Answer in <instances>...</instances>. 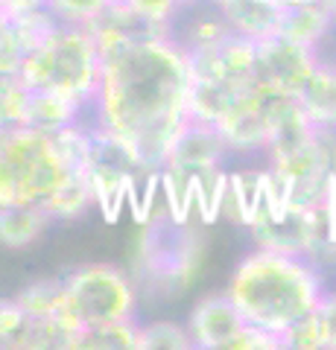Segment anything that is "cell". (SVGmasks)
Here are the masks:
<instances>
[{
  "label": "cell",
  "mask_w": 336,
  "mask_h": 350,
  "mask_svg": "<svg viewBox=\"0 0 336 350\" xmlns=\"http://www.w3.org/2000/svg\"><path fill=\"white\" fill-rule=\"evenodd\" d=\"M144 350V338H140V327L135 319L126 321H108V324H94L82 327L73 336L70 350Z\"/></svg>",
  "instance_id": "cell-17"
},
{
  "label": "cell",
  "mask_w": 336,
  "mask_h": 350,
  "mask_svg": "<svg viewBox=\"0 0 336 350\" xmlns=\"http://www.w3.org/2000/svg\"><path fill=\"white\" fill-rule=\"evenodd\" d=\"M9 24V12H6V0H0V29Z\"/></svg>",
  "instance_id": "cell-27"
},
{
  "label": "cell",
  "mask_w": 336,
  "mask_h": 350,
  "mask_svg": "<svg viewBox=\"0 0 336 350\" xmlns=\"http://www.w3.org/2000/svg\"><path fill=\"white\" fill-rule=\"evenodd\" d=\"M205 260V239L190 222L172 219L161 207L140 222L132 278L140 289L161 298H181L196 283Z\"/></svg>",
  "instance_id": "cell-3"
},
{
  "label": "cell",
  "mask_w": 336,
  "mask_h": 350,
  "mask_svg": "<svg viewBox=\"0 0 336 350\" xmlns=\"http://www.w3.org/2000/svg\"><path fill=\"white\" fill-rule=\"evenodd\" d=\"M126 3L144 18L158 21V24H172V18L181 12L176 0H126Z\"/></svg>",
  "instance_id": "cell-23"
},
{
  "label": "cell",
  "mask_w": 336,
  "mask_h": 350,
  "mask_svg": "<svg viewBox=\"0 0 336 350\" xmlns=\"http://www.w3.org/2000/svg\"><path fill=\"white\" fill-rule=\"evenodd\" d=\"M29 88L21 76H0V126H21L29 103Z\"/></svg>",
  "instance_id": "cell-20"
},
{
  "label": "cell",
  "mask_w": 336,
  "mask_h": 350,
  "mask_svg": "<svg viewBox=\"0 0 336 350\" xmlns=\"http://www.w3.org/2000/svg\"><path fill=\"white\" fill-rule=\"evenodd\" d=\"M316 50L301 47V44L272 36L257 44V64H255V79L278 94L298 96L310 73L316 70Z\"/></svg>",
  "instance_id": "cell-9"
},
{
  "label": "cell",
  "mask_w": 336,
  "mask_h": 350,
  "mask_svg": "<svg viewBox=\"0 0 336 350\" xmlns=\"http://www.w3.org/2000/svg\"><path fill=\"white\" fill-rule=\"evenodd\" d=\"M53 216L36 204H6L0 207V245L29 248L44 237Z\"/></svg>",
  "instance_id": "cell-15"
},
{
  "label": "cell",
  "mask_w": 336,
  "mask_h": 350,
  "mask_svg": "<svg viewBox=\"0 0 336 350\" xmlns=\"http://www.w3.org/2000/svg\"><path fill=\"white\" fill-rule=\"evenodd\" d=\"M248 234L257 248L313 260L328 237V216L322 213V207L263 204V211L248 225Z\"/></svg>",
  "instance_id": "cell-8"
},
{
  "label": "cell",
  "mask_w": 336,
  "mask_h": 350,
  "mask_svg": "<svg viewBox=\"0 0 336 350\" xmlns=\"http://www.w3.org/2000/svg\"><path fill=\"white\" fill-rule=\"evenodd\" d=\"M62 289L64 295L56 321L70 336H77L82 327L135 319L138 283L117 266H105V262L82 266L62 278Z\"/></svg>",
  "instance_id": "cell-6"
},
{
  "label": "cell",
  "mask_w": 336,
  "mask_h": 350,
  "mask_svg": "<svg viewBox=\"0 0 336 350\" xmlns=\"http://www.w3.org/2000/svg\"><path fill=\"white\" fill-rule=\"evenodd\" d=\"M333 24H336V12L319 0V3H310V6H301V9H287L278 36L296 41L301 47L316 50L324 41V36L333 29Z\"/></svg>",
  "instance_id": "cell-16"
},
{
  "label": "cell",
  "mask_w": 336,
  "mask_h": 350,
  "mask_svg": "<svg viewBox=\"0 0 336 350\" xmlns=\"http://www.w3.org/2000/svg\"><path fill=\"white\" fill-rule=\"evenodd\" d=\"M316 315H319L322 330H324V345L336 347V292L324 289L322 301L316 304Z\"/></svg>",
  "instance_id": "cell-24"
},
{
  "label": "cell",
  "mask_w": 336,
  "mask_h": 350,
  "mask_svg": "<svg viewBox=\"0 0 336 350\" xmlns=\"http://www.w3.org/2000/svg\"><path fill=\"white\" fill-rule=\"evenodd\" d=\"M140 338H144V350H188L193 347V338L188 324L176 321H153L140 327Z\"/></svg>",
  "instance_id": "cell-21"
},
{
  "label": "cell",
  "mask_w": 336,
  "mask_h": 350,
  "mask_svg": "<svg viewBox=\"0 0 336 350\" xmlns=\"http://www.w3.org/2000/svg\"><path fill=\"white\" fill-rule=\"evenodd\" d=\"M266 202H269V175H266V170L229 172L220 216L231 219L234 225L248 228L255 222V216L263 211Z\"/></svg>",
  "instance_id": "cell-11"
},
{
  "label": "cell",
  "mask_w": 336,
  "mask_h": 350,
  "mask_svg": "<svg viewBox=\"0 0 336 350\" xmlns=\"http://www.w3.org/2000/svg\"><path fill=\"white\" fill-rule=\"evenodd\" d=\"M225 292L248 324L284 336L316 310L324 295V278L310 257L255 248L237 262Z\"/></svg>",
  "instance_id": "cell-2"
},
{
  "label": "cell",
  "mask_w": 336,
  "mask_h": 350,
  "mask_svg": "<svg viewBox=\"0 0 336 350\" xmlns=\"http://www.w3.org/2000/svg\"><path fill=\"white\" fill-rule=\"evenodd\" d=\"M91 111V105H82L70 96L50 94V91H32L24 114V126L41 131V135H56L64 126H73L85 120V114Z\"/></svg>",
  "instance_id": "cell-13"
},
{
  "label": "cell",
  "mask_w": 336,
  "mask_h": 350,
  "mask_svg": "<svg viewBox=\"0 0 336 350\" xmlns=\"http://www.w3.org/2000/svg\"><path fill=\"white\" fill-rule=\"evenodd\" d=\"M188 330L193 338V347L202 350H275L284 347L281 336L260 330L248 324L240 310L229 298V292H216L202 298L193 306Z\"/></svg>",
  "instance_id": "cell-7"
},
{
  "label": "cell",
  "mask_w": 336,
  "mask_h": 350,
  "mask_svg": "<svg viewBox=\"0 0 336 350\" xmlns=\"http://www.w3.org/2000/svg\"><path fill=\"white\" fill-rule=\"evenodd\" d=\"M91 204H96L91 178H88V172H85V170H77V172H73L70 178L56 190V196H53V199L47 202L44 211L53 216V222H56V219H64V222H70V219L82 216Z\"/></svg>",
  "instance_id": "cell-18"
},
{
  "label": "cell",
  "mask_w": 336,
  "mask_h": 350,
  "mask_svg": "<svg viewBox=\"0 0 336 350\" xmlns=\"http://www.w3.org/2000/svg\"><path fill=\"white\" fill-rule=\"evenodd\" d=\"M112 0H47L50 12L56 15L62 24H77V27H91L96 18L105 12Z\"/></svg>",
  "instance_id": "cell-22"
},
{
  "label": "cell",
  "mask_w": 336,
  "mask_h": 350,
  "mask_svg": "<svg viewBox=\"0 0 336 350\" xmlns=\"http://www.w3.org/2000/svg\"><path fill=\"white\" fill-rule=\"evenodd\" d=\"M298 103L316 129H336V64H316V70L301 88Z\"/></svg>",
  "instance_id": "cell-14"
},
{
  "label": "cell",
  "mask_w": 336,
  "mask_h": 350,
  "mask_svg": "<svg viewBox=\"0 0 336 350\" xmlns=\"http://www.w3.org/2000/svg\"><path fill=\"white\" fill-rule=\"evenodd\" d=\"M62 280H41V283H32L24 292L18 295V304L24 306V312H29L32 319H59V310H62Z\"/></svg>",
  "instance_id": "cell-19"
},
{
  "label": "cell",
  "mask_w": 336,
  "mask_h": 350,
  "mask_svg": "<svg viewBox=\"0 0 336 350\" xmlns=\"http://www.w3.org/2000/svg\"><path fill=\"white\" fill-rule=\"evenodd\" d=\"M70 333L53 319H32L18 301H0V347H62L70 350Z\"/></svg>",
  "instance_id": "cell-10"
},
{
  "label": "cell",
  "mask_w": 336,
  "mask_h": 350,
  "mask_svg": "<svg viewBox=\"0 0 336 350\" xmlns=\"http://www.w3.org/2000/svg\"><path fill=\"white\" fill-rule=\"evenodd\" d=\"M190 56L172 36L135 41L103 56L91 103L96 126L123 137L149 167L161 170L181 129L190 123Z\"/></svg>",
  "instance_id": "cell-1"
},
{
  "label": "cell",
  "mask_w": 336,
  "mask_h": 350,
  "mask_svg": "<svg viewBox=\"0 0 336 350\" xmlns=\"http://www.w3.org/2000/svg\"><path fill=\"white\" fill-rule=\"evenodd\" d=\"M18 76L27 82L29 91H50L91 105L103 76V59L94 32L88 27L59 21L27 53Z\"/></svg>",
  "instance_id": "cell-4"
},
{
  "label": "cell",
  "mask_w": 336,
  "mask_h": 350,
  "mask_svg": "<svg viewBox=\"0 0 336 350\" xmlns=\"http://www.w3.org/2000/svg\"><path fill=\"white\" fill-rule=\"evenodd\" d=\"M322 213L328 216V222L336 225V172L331 175L328 187H324V196H322Z\"/></svg>",
  "instance_id": "cell-25"
},
{
  "label": "cell",
  "mask_w": 336,
  "mask_h": 350,
  "mask_svg": "<svg viewBox=\"0 0 336 350\" xmlns=\"http://www.w3.org/2000/svg\"><path fill=\"white\" fill-rule=\"evenodd\" d=\"M275 3H278L281 9H284V12H287V9H301V6H310V3H319V0H275Z\"/></svg>",
  "instance_id": "cell-26"
},
{
  "label": "cell",
  "mask_w": 336,
  "mask_h": 350,
  "mask_svg": "<svg viewBox=\"0 0 336 350\" xmlns=\"http://www.w3.org/2000/svg\"><path fill=\"white\" fill-rule=\"evenodd\" d=\"M176 3H179V9H190V6L205 3V0H176Z\"/></svg>",
  "instance_id": "cell-28"
},
{
  "label": "cell",
  "mask_w": 336,
  "mask_h": 350,
  "mask_svg": "<svg viewBox=\"0 0 336 350\" xmlns=\"http://www.w3.org/2000/svg\"><path fill=\"white\" fill-rule=\"evenodd\" d=\"M77 170L68 167L50 135L29 126H0V207H47Z\"/></svg>",
  "instance_id": "cell-5"
},
{
  "label": "cell",
  "mask_w": 336,
  "mask_h": 350,
  "mask_svg": "<svg viewBox=\"0 0 336 350\" xmlns=\"http://www.w3.org/2000/svg\"><path fill=\"white\" fill-rule=\"evenodd\" d=\"M211 3L220 9L237 36H246L257 44L278 36L284 21V9L275 0H211Z\"/></svg>",
  "instance_id": "cell-12"
}]
</instances>
